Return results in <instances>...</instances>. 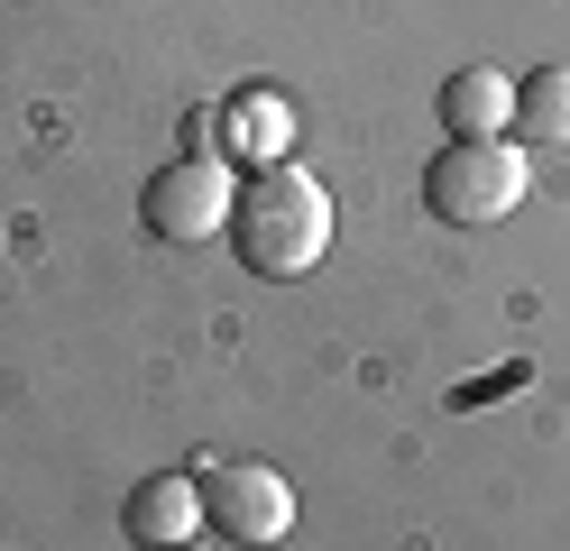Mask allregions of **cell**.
<instances>
[{"instance_id": "1", "label": "cell", "mask_w": 570, "mask_h": 551, "mask_svg": "<svg viewBox=\"0 0 570 551\" xmlns=\"http://www.w3.org/2000/svg\"><path fill=\"white\" fill-rule=\"evenodd\" d=\"M230 248H239V267L267 276V285L313 276L332 257V194L295 157L258 166V175L239 184V203H230Z\"/></svg>"}, {"instance_id": "2", "label": "cell", "mask_w": 570, "mask_h": 551, "mask_svg": "<svg viewBox=\"0 0 570 551\" xmlns=\"http://www.w3.org/2000/svg\"><path fill=\"white\" fill-rule=\"evenodd\" d=\"M533 194V175L507 138H451L433 166H423V203H433L451 230H488V220H507L515 203Z\"/></svg>"}, {"instance_id": "3", "label": "cell", "mask_w": 570, "mask_h": 551, "mask_svg": "<svg viewBox=\"0 0 570 551\" xmlns=\"http://www.w3.org/2000/svg\"><path fill=\"white\" fill-rule=\"evenodd\" d=\"M230 203H239V184L222 157H175L148 175V194H138V220L166 239V248H203L212 230H230Z\"/></svg>"}, {"instance_id": "4", "label": "cell", "mask_w": 570, "mask_h": 551, "mask_svg": "<svg viewBox=\"0 0 570 551\" xmlns=\"http://www.w3.org/2000/svg\"><path fill=\"white\" fill-rule=\"evenodd\" d=\"M203 524L230 533V542H285L295 533V488L267 460H222L203 478Z\"/></svg>"}, {"instance_id": "5", "label": "cell", "mask_w": 570, "mask_h": 551, "mask_svg": "<svg viewBox=\"0 0 570 551\" xmlns=\"http://www.w3.org/2000/svg\"><path fill=\"white\" fill-rule=\"evenodd\" d=\"M129 542L138 551H175V542H194L203 533V478H148V488L129 496Z\"/></svg>"}, {"instance_id": "6", "label": "cell", "mask_w": 570, "mask_h": 551, "mask_svg": "<svg viewBox=\"0 0 570 551\" xmlns=\"http://www.w3.org/2000/svg\"><path fill=\"white\" fill-rule=\"evenodd\" d=\"M507 120H515V83L497 65H460L451 83H442V129L451 138H497Z\"/></svg>"}, {"instance_id": "7", "label": "cell", "mask_w": 570, "mask_h": 551, "mask_svg": "<svg viewBox=\"0 0 570 551\" xmlns=\"http://www.w3.org/2000/svg\"><path fill=\"white\" fill-rule=\"evenodd\" d=\"M515 129L543 147H570V65H533L515 83Z\"/></svg>"}, {"instance_id": "8", "label": "cell", "mask_w": 570, "mask_h": 551, "mask_svg": "<svg viewBox=\"0 0 570 551\" xmlns=\"http://www.w3.org/2000/svg\"><path fill=\"white\" fill-rule=\"evenodd\" d=\"M239 138H248V147H258V157L276 166V157H285V138H295V110H276L267 92H258V101H239Z\"/></svg>"}, {"instance_id": "9", "label": "cell", "mask_w": 570, "mask_h": 551, "mask_svg": "<svg viewBox=\"0 0 570 551\" xmlns=\"http://www.w3.org/2000/svg\"><path fill=\"white\" fill-rule=\"evenodd\" d=\"M212 147H222V110H194L185 120V157H212Z\"/></svg>"}, {"instance_id": "10", "label": "cell", "mask_w": 570, "mask_h": 551, "mask_svg": "<svg viewBox=\"0 0 570 551\" xmlns=\"http://www.w3.org/2000/svg\"><path fill=\"white\" fill-rule=\"evenodd\" d=\"M175 551H203V542H175Z\"/></svg>"}]
</instances>
